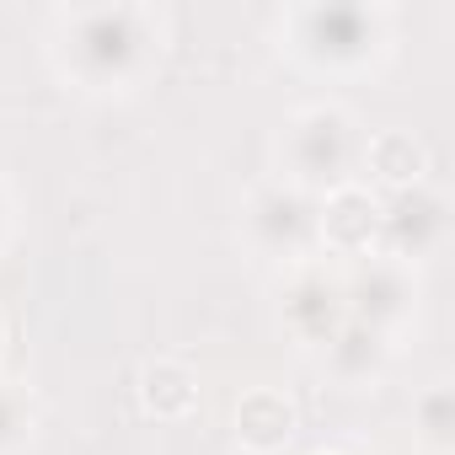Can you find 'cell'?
Listing matches in <instances>:
<instances>
[{"instance_id": "6da1fadb", "label": "cell", "mask_w": 455, "mask_h": 455, "mask_svg": "<svg viewBox=\"0 0 455 455\" xmlns=\"http://www.w3.org/2000/svg\"><path fill=\"white\" fill-rule=\"evenodd\" d=\"M49 54L81 92H134L161 60V17L150 6H70L54 12Z\"/></svg>"}, {"instance_id": "7a4b0ae2", "label": "cell", "mask_w": 455, "mask_h": 455, "mask_svg": "<svg viewBox=\"0 0 455 455\" xmlns=\"http://www.w3.org/2000/svg\"><path fill=\"white\" fill-rule=\"evenodd\" d=\"M279 49L316 76H364L391 54V12L364 0H316L279 17Z\"/></svg>"}, {"instance_id": "3957f363", "label": "cell", "mask_w": 455, "mask_h": 455, "mask_svg": "<svg viewBox=\"0 0 455 455\" xmlns=\"http://www.w3.org/2000/svg\"><path fill=\"white\" fill-rule=\"evenodd\" d=\"M359 150H364L359 118L338 102H311L295 108L279 129V177L322 198L343 182H359Z\"/></svg>"}, {"instance_id": "277c9868", "label": "cell", "mask_w": 455, "mask_h": 455, "mask_svg": "<svg viewBox=\"0 0 455 455\" xmlns=\"http://www.w3.org/2000/svg\"><path fill=\"white\" fill-rule=\"evenodd\" d=\"M242 236L258 258L279 263V268H300L322 252V220H316V193L268 177L247 193L242 204Z\"/></svg>"}, {"instance_id": "5b68a950", "label": "cell", "mask_w": 455, "mask_h": 455, "mask_svg": "<svg viewBox=\"0 0 455 455\" xmlns=\"http://www.w3.org/2000/svg\"><path fill=\"white\" fill-rule=\"evenodd\" d=\"M338 279H343L348 322H359V327H375V332L396 338V332L418 316V295H423L418 268H407V263H396V258L370 252V258L348 263V274H338Z\"/></svg>"}, {"instance_id": "8992f818", "label": "cell", "mask_w": 455, "mask_h": 455, "mask_svg": "<svg viewBox=\"0 0 455 455\" xmlns=\"http://www.w3.org/2000/svg\"><path fill=\"white\" fill-rule=\"evenodd\" d=\"M444 236H450V204L428 177L412 188L380 193V258L418 268L444 247Z\"/></svg>"}, {"instance_id": "52a82bcc", "label": "cell", "mask_w": 455, "mask_h": 455, "mask_svg": "<svg viewBox=\"0 0 455 455\" xmlns=\"http://www.w3.org/2000/svg\"><path fill=\"white\" fill-rule=\"evenodd\" d=\"M279 322L295 343L306 348H322L343 322H348V306H343V279L311 258L300 268H284V284H279Z\"/></svg>"}, {"instance_id": "ba28073f", "label": "cell", "mask_w": 455, "mask_h": 455, "mask_svg": "<svg viewBox=\"0 0 455 455\" xmlns=\"http://www.w3.org/2000/svg\"><path fill=\"white\" fill-rule=\"evenodd\" d=\"M316 220H322V252L332 258H370L380 252V193L364 182H343L332 193L316 198Z\"/></svg>"}, {"instance_id": "9c48e42d", "label": "cell", "mask_w": 455, "mask_h": 455, "mask_svg": "<svg viewBox=\"0 0 455 455\" xmlns=\"http://www.w3.org/2000/svg\"><path fill=\"white\" fill-rule=\"evenodd\" d=\"M231 428H236L242 455H279L295 439L300 412L279 386H252V391H242V402L231 412Z\"/></svg>"}, {"instance_id": "30bf717a", "label": "cell", "mask_w": 455, "mask_h": 455, "mask_svg": "<svg viewBox=\"0 0 455 455\" xmlns=\"http://www.w3.org/2000/svg\"><path fill=\"white\" fill-rule=\"evenodd\" d=\"M316 354H322V364H327V375H332L338 386L364 391V386H375V380L386 375V364H391V354H396V338H386V332H375V327H359V322H343Z\"/></svg>"}, {"instance_id": "8fae6325", "label": "cell", "mask_w": 455, "mask_h": 455, "mask_svg": "<svg viewBox=\"0 0 455 455\" xmlns=\"http://www.w3.org/2000/svg\"><path fill=\"white\" fill-rule=\"evenodd\" d=\"M359 172H370L386 193L412 188V182H423V172H428V145H423L412 129H375V134H364Z\"/></svg>"}, {"instance_id": "7c38bea8", "label": "cell", "mask_w": 455, "mask_h": 455, "mask_svg": "<svg viewBox=\"0 0 455 455\" xmlns=\"http://www.w3.org/2000/svg\"><path fill=\"white\" fill-rule=\"evenodd\" d=\"M140 407L156 423H177L198 407V370L188 359H145L140 370Z\"/></svg>"}, {"instance_id": "4fadbf2b", "label": "cell", "mask_w": 455, "mask_h": 455, "mask_svg": "<svg viewBox=\"0 0 455 455\" xmlns=\"http://www.w3.org/2000/svg\"><path fill=\"white\" fill-rule=\"evenodd\" d=\"M412 439L428 450V455H450L455 444V391L450 380H428L418 396H412Z\"/></svg>"}, {"instance_id": "5bb4252c", "label": "cell", "mask_w": 455, "mask_h": 455, "mask_svg": "<svg viewBox=\"0 0 455 455\" xmlns=\"http://www.w3.org/2000/svg\"><path fill=\"white\" fill-rule=\"evenodd\" d=\"M33 434V396L0 375V455H17Z\"/></svg>"}, {"instance_id": "9a60e30c", "label": "cell", "mask_w": 455, "mask_h": 455, "mask_svg": "<svg viewBox=\"0 0 455 455\" xmlns=\"http://www.w3.org/2000/svg\"><path fill=\"white\" fill-rule=\"evenodd\" d=\"M6 236H12V188L0 177V247H6Z\"/></svg>"}, {"instance_id": "2e32d148", "label": "cell", "mask_w": 455, "mask_h": 455, "mask_svg": "<svg viewBox=\"0 0 455 455\" xmlns=\"http://www.w3.org/2000/svg\"><path fill=\"white\" fill-rule=\"evenodd\" d=\"M0 354H6V316H0Z\"/></svg>"}]
</instances>
